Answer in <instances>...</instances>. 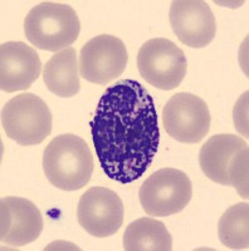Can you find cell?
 I'll return each instance as SVG.
<instances>
[{"label": "cell", "instance_id": "obj_6", "mask_svg": "<svg viewBox=\"0 0 249 251\" xmlns=\"http://www.w3.org/2000/svg\"><path fill=\"white\" fill-rule=\"evenodd\" d=\"M140 75L149 84L163 91L179 87L188 71L184 51L171 40L154 38L142 44L138 54Z\"/></svg>", "mask_w": 249, "mask_h": 251}, {"label": "cell", "instance_id": "obj_13", "mask_svg": "<svg viewBox=\"0 0 249 251\" xmlns=\"http://www.w3.org/2000/svg\"><path fill=\"white\" fill-rule=\"evenodd\" d=\"M247 142L235 134H215L206 141L199 152V165L209 180L230 186L228 166L232 157L246 147Z\"/></svg>", "mask_w": 249, "mask_h": 251}, {"label": "cell", "instance_id": "obj_8", "mask_svg": "<svg viewBox=\"0 0 249 251\" xmlns=\"http://www.w3.org/2000/svg\"><path fill=\"white\" fill-rule=\"evenodd\" d=\"M129 62L125 43L115 35L92 38L82 47L78 58L80 75L96 84H107L122 75Z\"/></svg>", "mask_w": 249, "mask_h": 251}, {"label": "cell", "instance_id": "obj_2", "mask_svg": "<svg viewBox=\"0 0 249 251\" xmlns=\"http://www.w3.org/2000/svg\"><path fill=\"white\" fill-rule=\"evenodd\" d=\"M43 171L55 187L63 191L81 190L93 174V156L88 145L76 134H59L44 150Z\"/></svg>", "mask_w": 249, "mask_h": 251}, {"label": "cell", "instance_id": "obj_5", "mask_svg": "<svg viewBox=\"0 0 249 251\" xmlns=\"http://www.w3.org/2000/svg\"><path fill=\"white\" fill-rule=\"evenodd\" d=\"M193 196V185L185 172L166 167L147 177L138 191L142 208L149 216L166 217L183 211Z\"/></svg>", "mask_w": 249, "mask_h": 251}, {"label": "cell", "instance_id": "obj_17", "mask_svg": "<svg viewBox=\"0 0 249 251\" xmlns=\"http://www.w3.org/2000/svg\"><path fill=\"white\" fill-rule=\"evenodd\" d=\"M248 146L237 152L228 166V177L232 187H234L241 197L248 200Z\"/></svg>", "mask_w": 249, "mask_h": 251}, {"label": "cell", "instance_id": "obj_3", "mask_svg": "<svg viewBox=\"0 0 249 251\" xmlns=\"http://www.w3.org/2000/svg\"><path fill=\"white\" fill-rule=\"evenodd\" d=\"M81 23L75 9L68 4L43 1L28 13L24 31L29 43L48 51L69 48L80 35Z\"/></svg>", "mask_w": 249, "mask_h": 251}, {"label": "cell", "instance_id": "obj_7", "mask_svg": "<svg viewBox=\"0 0 249 251\" xmlns=\"http://www.w3.org/2000/svg\"><path fill=\"white\" fill-rule=\"evenodd\" d=\"M164 127L170 137L181 143H198L210 128L208 104L186 92L174 94L163 109Z\"/></svg>", "mask_w": 249, "mask_h": 251}, {"label": "cell", "instance_id": "obj_18", "mask_svg": "<svg viewBox=\"0 0 249 251\" xmlns=\"http://www.w3.org/2000/svg\"><path fill=\"white\" fill-rule=\"evenodd\" d=\"M233 114H234V123L238 132L248 138V91L238 100Z\"/></svg>", "mask_w": 249, "mask_h": 251}, {"label": "cell", "instance_id": "obj_11", "mask_svg": "<svg viewBox=\"0 0 249 251\" xmlns=\"http://www.w3.org/2000/svg\"><path fill=\"white\" fill-rule=\"evenodd\" d=\"M43 231V216L32 201L4 197L0 202V241L22 248L33 243Z\"/></svg>", "mask_w": 249, "mask_h": 251}, {"label": "cell", "instance_id": "obj_16", "mask_svg": "<svg viewBox=\"0 0 249 251\" xmlns=\"http://www.w3.org/2000/svg\"><path fill=\"white\" fill-rule=\"evenodd\" d=\"M221 243L232 250L249 248V205L247 202L230 206L218 224Z\"/></svg>", "mask_w": 249, "mask_h": 251}, {"label": "cell", "instance_id": "obj_1", "mask_svg": "<svg viewBox=\"0 0 249 251\" xmlns=\"http://www.w3.org/2000/svg\"><path fill=\"white\" fill-rule=\"evenodd\" d=\"M101 169L109 178L131 183L158 153L160 129L151 94L136 80H120L105 91L91 123Z\"/></svg>", "mask_w": 249, "mask_h": 251}, {"label": "cell", "instance_id": "obj_4", "mask_svg": "<svg viewBox=\"0 0 249 251\" xmlns=\"http://www.w3.org/2000/svg\"><path fill=\"white\" fill-rule=\"evenodd\" d=\"M1 123L10 140L20 146H35L51 134L53 121L42 98L23 93L5 103L1 111Z\"/></svg>", "mask_w": 249, "mask_h": 251}, {"label": "cell", "instance_id": "obj_9", "mask_svg": "<svg viewBox=\"0 0 249 251\" xmlns=\"http://www.w3.org/2000/svg\"><path fill=\"white\" fill-rule=\"evenodd\" d=\"M122 200L106 187H91L81 196L77 220L82 228L95 237H109L120 230L123 223Z\"/></svg>", "mask_w": 249, "mask_h": 251}, {"label": "cell", "instance_id": "obj_10", "mask_svg": "<svg viewBox=\"0 0 249 251\" xmlns=\"http://www.w3.org/2000/svg\"><path fill=\"white\" fill-rule=\"evenodd\" d=\"M170 24L181 43L200 49L217 34V20L209 4L201 0H176L170 6Z\"/></svg>", "mask_w": 249, "mask_h": 251}, {"label": "cell", "instance_id": "obj_12", "mask_svg": "<svg viewBox=\"0 0 249 251\" xmlns=\"http://www.w3.org/2000/svg\"><path fill=\"white\" fill-rule=\"evenodd\" d=\"M42 72V62L34 48L23 42L0 46V88L6 93L30 88Z\"/></svg>", "mask_w": 249, "mask_h": 251}, {"label": "cell", "instance_id": "obj_15", "mask_svg": "<svg viewBox=\"0 0 249 251\" xmlns=\"http://www.w3.org/2000/svg\"><path fill=\"white\" fill-rule=\"evenodd\" d=\"M123 250L171 251L172 237L161 221L141 217L127 226L123 234Z\"/></svg>", "mask_w": 249, "mask_h": 251}, {"label": "cell", "instance_id": "obj_14", "mask_svg": "<svg viewBox=\"0 0 249 251\" xmlns=\"http://www.w3.org/2000/svg\"><path fill=\"white\" fill-rule=\"evenodd\" d=\"M43 79L47 88L57 97H75L81 88L76 49L69 47L52 55L44 66Z\"/></svg>", "mask_w": 249, "mask_h": 251}]
</instances>
